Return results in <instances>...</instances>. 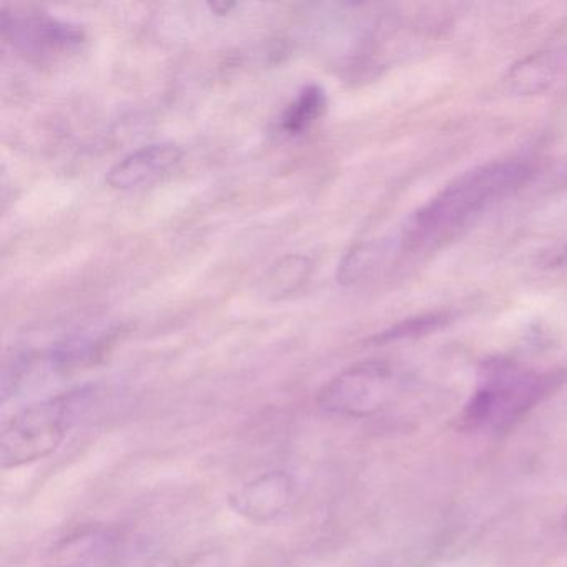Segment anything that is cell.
Returning a JSON list of instances; mask_svg holds the SVG:
<instances>
[{
  "label": "cell",
  "instance_id": "cell-12",
  "mask_svg": "<svg viewBox=\"0 0 567 567\" xmlns=\"http://www.w3.org/2000/svg\"><path fill=\"white\" fill-rule=\"evenodd\" d=\"M311 271V261L303 255H288V257L278 260L274 267L268 270L267 277L264 278V293L268 298L288 297L295 293Z\"/></svg>",
  "mask_w": 567,
  "mask_h": 567
},
{
  "label": "cell",
  "instance_id": "cell-5",
  "mask_svg": "<svg viewBox=\"0 0 567 567\" xmlns=\"http://www.w3.org/2000/svg\"><path fill=\"white\" fill-rule=\"evenodd\" d=\"M2 31L16 48L39 58L69 54L85 42L84 31L79 25L44 14L11 16L4 12Z\"/></svg>",
  "mask_w": 567,
  "mask_h": 567
},
{
  "label": "cell",
  "instance_id": "cell-4",
  "mask_svg": "<svg viewBox=\"0 0 567 567\" xmlns=\"http://www.w3.org/2000/svg\"><path fill=\"white\" fill-rule=\"evenodd\" d=\"M400 380L390 364L363 361L331 378L318 394V406L341 417H368L393 401Z\"/></svg>",
  "mask_w": 567,
  "mask_h": 567
},
{
  "label": "cell",
  "instance_id": "cell-3",
  "mask_svg": "<svg viewBox=\"0 0 567 567\" xmlns=\"http://www.w3.org/2000/svg\"><path fill=\"white\" fill-rule=\"evenodd\" d=\"M81 394L65 393L16 413L0 433V464L19 467L54 453L74 423Z\"/></svg>",
  "mask_w": 567,
  "mask_h": 567
},
{
  "label": "cell",
  "instance_id": "cell-10",
  "mask_svg": "<svg viewBox=\"0 0 567 567\" xmlns=\"http://www.w3.org/2000/svg\"><path fill=\"white\" fill-rule=\"evenodd\" d=\"M393 251L390 240H370L354 245L338 268V281L344 287L361 284L373 277Z\"/></svg>",
  "mask_w": 567,
  "mask_h": 567
},
{
  "label": "cell",
  "instance_id": "cell-15",
  "mask_svg": "<svg viewBox=\"0 0 567 567\" xmlns=\"http://www.w3.org/2000/svg\"><path fill=\"white\" fill-rule=\"evenodd\" d=\"M563 524H564V527H566V529H567V511H566V514H564Z\"/></svg>",
  "mask_w": 567,
  "mask_h": 567
},
{
  "label": "cell",
  "instance_id": "cell-14",
  "mask_svg": "<svg viewBox=\"0 0 567 567\" xmlns=\"http://www.w3.org/2000/svg\"><path fill=\"white\" fill-rule=\"evenodd\" d=\"M208 8L217 12V14L224 16L228 14L231 9H235V4H231V2H214V4L208 6Z\"/></svg>",
  "mask_w": 567,
  "mask_h": 567
},
{
  "label": "cell",
  "instance_id": "cell-11",
  "mask_svg": "<svg viewBox=\"0 0 567 567\" xmlns=\"http://www.w3.org/2000/svg\"><path fill=\"white\" fill-rule=\"evenodd\" d=\"M327 92L318 84H310L298 92L295 101L285 109L280 118V131L284 134L301 135L307 132L327 111Z\"/></svg>",
  "mask_w": 567,
  "mask_h": 567
},
{
  "label": "cell",
  "instance_id": "cell-1",
  "mask_svg": "<svg viewBox=\"0 0 567 567\" xmlns=\"http://www.w3.org/2000/svg\"><path fill=\"white\" fill-rule=\"evenodd\" d=\"M527 175L526 165L517 161L489 162L471 168L411 217L398 244L408 251L440 244L471 218L516 190Z\"/></svg>",
  "mask_w": 567,
  "mask_h": 567
},
{
  "label": "cell",
  "instance_id": "cell-7",
  "mask_svg": "<svg viewBox=\"0 0 567 567\" xmlns=\"http://www.w3.org/2000/svg\"><path fill=\"white\" fill-rule=\"evenodd\" d=\"M121 550V536L107 527H85L55 543L45 567H111Z\"/></svg>",
  "mask_w": 567,
  "mask_h": 567
},
{
  "label": "cell",
  "instance_id": "cell-2",
  "mask_svg": "<svg viewBox=\"0 0 567 567\" xmlns=\"http://www.w3.org/2000/svg\"><path fill=\"white\" fill-rule=\"evenodd\" d=\"M560 373H539L507 360H494L481 371L480 383L461 414L466 431H506L546 400Z\"/></svg>",
  "mask_w": 567,
  "mask_h": 567
},
{
  "label": "cell",
  "instance_id": "cell-8",
  "mask_svg": "<svg viewBox=\"0 0 567 567\" xmlns=\"http://www.w3.org/2000/svg\"><path fill=\"white\" fill-rule=\"evenodd\" d=\"M184 157V151L172 142H157L125 155L109 171L107 184L115 190L144 187L174 171Z\"/></svg>",
  "mask_w": 567,
  "mask_h": 567
},
{
  "label": "cell",
  "instance_id": "cell-13",
  "mask_svg": "<svg viewBox=\"0 0 567 567\" xmlns=\"http://www.w3.org/2000/svg\"><path fill=\"white\" fill-rule=\"evenodd\" d=\"M446 323L444 315H430V317L413 318V320L403 321L396 324L391 330L384 331L378 341H396L404 340V338L420 337V334L430 333V331L437 330Z\"/></svg>",
  "mask_w": 567,
  "mask_h": 567
},
{
  "label": "cell",
  "instance_id": "cell-9",
  "mask_svg": "<svg viewBox=\"0 0 567 567\" xmlns=\"http://www.w3.org/2000/svg\"><path fill=\"white\" fill-rule=\"evenodd\" d=\"M564 62L557 54H536L511 69L507 82L517 94L534 95L549 91L563 74Z\"/></svg>",
  "mask_w": 567,
  "mask_h": 567
},
{
  "label": "cell",
  "instance_id": "cell-6",
  "mask_svg": "<svg viewBox=\"0 0 567 567\" xmlns=\"http://www.w3.org/2000/svg\"><path fill=\"white\" fill-rule=\"evenodd\" d=\"M297 481L287 471H270L244 484L231 494L230 506L235 513L254 523L277 519L293 503Z\"/></svg>",
  "mask_w": 567,
  "mask_h": 567
}]
</instances>
